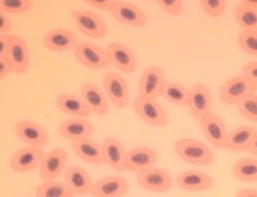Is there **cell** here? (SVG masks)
I'll return each instance as SVG.
<instances>
[{"label":"cell","mask_w":257,"mask_h":197,"mask_svg":"<svg viewBox=\"0 0 257 197\" xmlns=\"http://www.w3.org/2000/svg\"><path fill=\"white\" fill-rule=\"evenodd\" d=\"M175 151L181 160L193 165L212 164L214 154L205 143L193 138H181L175 143Z\"/></svg>","instance_id":"1"},{"label":"cell","mask_w":257,"mask_h":197,"mask_svg":"<svg viewBox=\"0 0 257 197\" xmlns=\"http://www.w3.org/2000/svg\"><path fill=\"white\" fill-rule=\"evenodd\" d=\"M72 51L75 59L89 69L101 70L110 65L105 50L93 43L85 41L77 42Z\"/></svg>","instance_id":"2"},{"label":"cell","mask_w":257,"mask_h":197,"mask_svg":"<svg viewBox=\"0 0 257 197\" xmlns=\"http://www.w3.org/2000/svg\"><path fill=\"white\" fill-rule=\"evenodd\" d=\"M6 58L10 64L11 71L17 74L27 72L30 64V54L26 41L18 35H9Z\"/></svg>","instance_id":"3"},{"label":"cell","mask_w":257,"mask_h":197,"mask_svg":"<svg viewBox=\"0 0 257 197\" xmlns=\"http://www.w3.org/2000/svg\"><path fill=\"white\" fill-rule=\"evenodd\" d=\"M134 110L143 122L151 126L163 127L168 123V116L165 109L151 98L138 97L134 102Z\"/></svg>","instance_id":"4"},{"label":"cell","mask_w":257,"mask_h":197,"mask_svg":"<svg viewBox=\"0 0 257 197\" xmlns=\"http://www.w3.org/2000/svg\"><path fill=\"white\" fill-rule=\"evenodd\" d=\"M102 84L105 94L115 107H127L130 104V87L122 75L115 71H107L102 77Z\"/></svg>","instance_id":"5"},{"label":"cell","mask_w":257,"mask_h":197,"mask_svg":"<svg viewBox=\"0 0 257 197\" xmlns=\"http://www.w3.org/2000/svg\"><path fill=\"white\" fill-rule=\"evenodd\" d=\"M137 183L143 190L163 193L170 190L172 178L167 170L152 166L137 172Z\"/></svg>","instance_id":"6"},{"label":"cell","mask_w":257,"mask_h":197,"mask_svg":"<svg viewBox=\"0 0 257 197\" xmlns=\"http://www.w3.org/2000/svg\"><path fill=\"white\" fill-rule=\"evenodd\" d=\"M67 152L63 148H55L44 153L39 165L40 177L43 181L55 180L66 170Z\"/></svg>","instance_id":"7"},{"label":"cell","mask_w":257,"mask_h":197,"mask_svg":"<svg viewBox=\"0 0 257 197\" xmlns=\"http://www.w3.org/2000/svg\"><path fill=\"white\" fill-rule=\"evenodd\" d=\"M72 19L81 32L93 39H100L108 33L105 22L98 14L86 10L72 11Z\"/></svg>","instance_id":"8"},{"label":"cell","mask_w":257,"mask_h":197,"mask_svg":"<svg viewBox=\"0 0 257 197\" xmlns=\"http://www.w3.org/2000/svg\"><path fill=\"white\" fill-rule=\"evenodd\" d=\"M113 18L118 23L131 27H145L148 23V17L145 11L138 6L123 0H116L110 10Z\"/></svg>","instance_id":"9"},{"label":"cell","mask_w":257,"mask_h":197,"mask_svg":"<svg viewBox=\"0 0 257 197\" xmlns=\"http://www.w3.org/2000/svg\"><path fill=\"white\" fill-rule=\"evenodd\" d=\"M109 63L124 73H133L137 69L138 59L132 49L120 42H112L105 49Z\"/></svg>","instance_id":"10"},{"label":"cell","mask_w":257,"mask_h":197,"mask_svg":"<svg viewBox=\"0 0 257 197\" xmlns=\"http://www.w3.org/2000/svg\"><path fill=\"white\" fill-rule=\"evenodd\" d=\"M257 87L244 77H233L228 79L220 89L221 101L226 105H236L245 96L256 93Z\"/></svg>","instance_id":"11"},{"label":"cell","mask_w":257,"mask_h":197,"mask_svg":"<svg viewBox=\"0 0 257 197\" xmlns=\"http://www.w3.org/2000/svg\"><path fill=\"white\" fill-rule=\"evenodd\" d=\"M187 107L195 120L198 122L210 112H212V97L207 85L198 83L190 89Z\"/></svg>","instance_id":"12"},{"label":"cell","mask_w":257,"mask_h":197,"mask_svg":"<svg viewBox=\"0 0 257 197\" xmlns=\"http://www.w3.org/2000/svg\"><path fill=\"white\" fill-rule=\"evenodd\" d=\"M15 134L27 146L42 148L49 141V135L45 128L33 120L19 121L15 124Z\"/></svg>","instance_id":"13"},{"label":"cell","mask_w":257,"mask_h":197,"mask_svg":"<svg viewBox=\"0 0 257 197\" xmlns=\"http://www.w3.org/2000/svg\"><path fill=\"white\" fill-rule=\"evenodd\" d=\"M199 123L201 131L210 145L217 149L224 148L228 133L224 121L215 113L210 112L209 115L199 121Z\"/></svg>","instance_id":"14"},{"label":"cell","mask_w":257,"mask_h":197,"mask_svg":"<svg viewBox=\"0 0 257 197\" xmlns=\"http://www.w3.org/2000/svg\"><path fill=\"white\" fill-rule=\"evenodd\" d=\"M165 74L160 66H150L143 71L139 82V97L156 100L161 96Z\"/></svg>","instance_id":"15"},{"label":"cell","mask_w":257,"mask_h":197,"mask_svg":"<svg viewBox=\"0 0 257 197\" xmlns=\"http://www.w3.org/2000/svg\"><path fill=\"white\" fill-rule=\"evenodd\" d=\"M43 155V150L39 147H25L11 156L10 167L15 172H29L39 167Z\"/></svg>","instance_id":"16"},{"label":"cell","mask_w":257,"mask_h":197,"mask_svg":"<svg viewBox=\"0 0 257 197\" xmlns=\"http://www.w3.org/2000/svg\"><path fill=\"white\" fill-rule=\"evenodd\" d=\"M176 182L183 191L202 192L213 186L214 179L200 170H186L179 173Z\"/></svg>","instance_id":"17"},{"label":"cell","mask_w":257,"mask_h":197,"mask_svg":"<svg viewBox=\"0 0 257 197\" xmlns=\"http://www.w3.org/2000/svg\"><path fill=\"white\" fill-rule=\"evenodd\" d=\"M157 161V153L149 147H136L126 152L125 170L139 172L143 169L152 167Z\"/></svg>","instance_id":"18"},{"label":"cell","mask_w":257,"mask_h":197,"mask_svg":"<svg viewBox=\"0 0 257 197\" xmlns=\"http://www.w3.org/2000/svg\"><path fill=\"white\" fill-rule=\"evenodd\" d=\"M128 187L130 184L125 178L108 176L97 180L90 193L95 197H120L127 193Z\"/></svg>","instance_id":"19"},{"label":"cell","mask_w":257,"mask_h":197,"mask_svg":"<svg viewBox=\"0 0 257 197\" xmlns=\"http://www.w3.org/2000/svg\"><path fill=\"white\" fill-rule=\"evenodd\" d=\"M42 43L51 52L62 53L73 49L77 43V36L69 29L55 28L43 36Z\"/></svg>","instance_id":"20"},{"label":"cell","mask_w":257,"mask_h":197,"mask_svg":"<svg viewBox=\"0 0 257 197\" xmlns=\"http://www.w3.org/2000/svg\"><path fill=\"white\" fill-rule=\"evenodd\" d=\"M72 149L79 158L88 164H104V153L102 145L93 140L90 137L72 141Z\"/></svg>","instance_id":"21"},{"label":"cell","mask_w":257,"mask_h":197,"mask_svg":"<svg viewBox=\"0 0 257 197\" xmlns=\"http://www.w3.org/2000/svg\"><path fill=\"white\" fill-rule=\"evenodd\" d=\"M81 96L85 102L90 113L96 116L105 117L108 115L109 106L102 90L94 83L87 82L81 88Z\"/></svg>","instance_id":"22"},{"label":"cell","mask_w":257,"mask_h":197,"mask_svg":"<svg viewBox=\"0 0 257 197\" xmlns=\"http://www.w3.org/2000/svg\"><path fill=\"white\" fill-rule=\"evenodd\" d=\"M94 125L86 118H73L66 120L59 126V134L68 140H79L90 137L94 134Z\"/></svg>","instance_id":"23"},{"label":"cell","mask_w":257,"mask_h":197,"mask_svg":"<svg viewBox=\"0 0 257 197\" xmlns=\"http://www.w3.org/2000/svg\"><path fill=\"white\" fill-rule=\"evenodd\" d=\"M65 183L74 195H86L90 193L94 184L88 172L78 165L70 166L65 171Z\"/></svg>","instance_id":"24"},{"label":"cell","mask_w":257,"mask_h":197,"mask_svg":"<svg viewBox=\"0 0 257 197\" xmlns=\"http://www.w3.org/2000/svg\"><path fill=\"white\" fill-rule=\"evenodd\" d=\"M255 138H257V131L255 127L248 125L236 127L227 133L224 149H227L231 152H243L250 145V142Z\"/></svg>","instance_id":"25"},{"label":"cell","mask_w":257,"mask_h":197,"mask_svg":"<svg viewBox=\"0 0 257 197\" xmlns=\"http://www.w3.org/2000/svg\"><path fill=\"white\" fill-rule=\"evenodd\" d=\"M56 106L60 112L74 118H87L90 113L82 96L64 93L57 96Z\"/></svg>","instance_id":"26"},{"label":"cell","mask_w":257,"mask_h":197,"mask_svg":"<svg viewBox=\"0 0 257 197\" xmlns=\"http://www.w3.org/2000/svg\"><path fill=\"white\" fill-rule=\"evenodd\" d=\"M102 149L104 153V164L109 165L115 171H124L126 151L122 142L116 138L109 137L104 139L102 143Z\"/></svg>","instance_id":"27"},{"label":"cell","mask_w":257,"mask_h":197,"mask_svg":"<svg viewBox=\"0 0 257 197\" xmlns=\"http://www.w3.org/2000/svg\"><path fill=\"white\" fill-rule=\"evenodd\" d=\"M232 175L236 179L246 183H254L257 180V161L255 157H243L232 165Z\"/></svg>","instance_id":"28"},{"label":"cell","mask_w":257,"mask_h":197,"mask_svg":"<svg viewBox=\"0 0 257 197\" xmlns=\"http://www.w3.org/2000/svg\"><path fill=\"white\" fill-rule=\"evenodd\" d=\"M188 95H190V90L177 82L165 81L161 92L162 97L176 106H187Z\"/></svg>","instance_id":"29"},{"label":"cell","mask_w":257,"mask_h":197,"mask_svg":"<svg viewBox=\"0 0 257 197\" xmlns=\"http://www.w3.org/2000/svg\"><path fill=\"white\" fill-rule=\"evenodd\" d=\"M36 195L38 197H72L74 194L65 182L48 180L36 187Z\"/></svg>","instance_id":"30"},{"label":"cell","mask_w":257,"mask_h":197,"mask_svg":"<svg viewBox=\"0 0 257 197\" xmlns=\"http://www.w3.org/2000/svg\"><path fill=\"white\" fill-rule=\"evenodd\" d=\"M235 19L242 30L257 29V6L238 5L235 9Z\"/></svg>","instance_id":"31"},{"label":"cell","mask_w":257,"mask_h":197,"mask_svg":"<svg viewBox=\"0 0 257 197\" xmlns=\"http://www.w3.org/2000/svg\"><path fill=\"white\" fill-rule=\"evenodd\" d=\"M238 45L247 55L257 56V29L241 30L238 36Z\"/></svg>","instance_id":"32"},{"label":"cell","mask_w":257,"mask_h":197,"mask_svg":"<svg viewBox=\"0 0 257 197\" xmlns=\"http://www.w3.org/2000/svg\"><path fill=\"white\" fill-rule=\"evenodd\" d=\"M239 113L246 120L251 122L257 121V96L256 93L250 94L242 98L240 102L236 104Z\"/></svg>","instance_id":"33"},{"label":"cell","mask_w":257,"mask_h":197,"mask_svg":"<svg viewBox=\"0 0 257 197\" xmlns=\"http://www.w3.org/2000/svg\"><path fill=\"white\" fill-rule=\"evenodd\" d=\"M33 6V0H0V11L9 14L27 12Z\"/></svg>","instance_id":"34"},{"label":"cell","mask_w":257,"mask_h":197,"mask_svg":"<svg viewBox=\"0 0 257 197\" xmlns=\"http://www.w3.org/2000/svg\"><path fill=\"white\" fill-rule=\"evenodd\" d=\"M226 0H200L202 10L212 19L221 18L226 10Z\"/></svg>","instance_id":"35"},{"label":"cell","mask_w":257,"mask_h":197,"mask_svg":"<svg viewBox=\"0 0 257 197\" xmlns=\"http://www.w3.org/2000/svg\"><path fill=\"white\" fill-rule=\"evenodd\" d=\"M161 9L171 17H178L184 9V0H156Z\"/></svg>","instance_id":"36"},{"label":"cell","mask_w":257,"mask_h":197,"mask_svg":"<svg viewBox=\"0 0 257 197\" xmlns=\"http://www.w3.org/2000/svg\"><path fill=\"white\" fill-rule=\"evenodd\" d=\"M242 77H244L248 82H251L254 86L257 87V62L252 60L243 65L242 67Z\"/></svg>","instance_id":"37"},{"label":"cell","mask_w":257,"mask_h":197,"mask_svg":"<svg viewBox=\"0 0 257 197\" xmlns=\"http://www.w3.org/2000/svg\"><path fill=\"white\" fill-rule=\"evenodd\" d=\"M84 2L89 6L97 8V9L111 10L116 0H84Z\"/></svg>","instance_id":"38"},{"label":"cell","mask_w":257,"mask_h":197,"mask_svg":"<svg viewBox=\"0 0 257 197\" xmlns=\"http://www.w3.org/2000/svg\"><path fill=\"white\" fill-rule=\"evenodd\" d=\"M12 21L7 13L0 11V34H6L12 29Z\"/></svg>","instance_id":"39"},{"label":"cell","mask_w":257,"mask_h":197,"mask_svg":"<svg viewBox=\"0 0 257 197\" xmlns=\"http://www.w3.org/2000/svg\"><path fill=\"white\" fill-rule=\"evenodd\" d=\"M11 72V67L8 59L5 57H0V80L5 79L8 74Z\"/></svg>","instance_id":"40"},{"label":"cell","mask_w":257,"mask_h":197,"mask_svg":"<svg viewBox=\"0 0 257 197\" xmlns=\"http://www.w3.org/2000/svg\"><path fill=\"white\" fill-rule=\"evenodd\" d=\"M8 41H9V35H0V57L6 56Z\"/></svg>","instance_id":"41"},{"label":"cell","mask_w":257,"mask_h":197,"mask_svg":"<svg viewBox=\"0 0 257 197\" xmlns=\"http://www.w3.org/2000/svg\"><path fill=\"white\" fill-rule=\"evenodd\" d=\"M237 196L241 197H256L257 192L255 188H243V190H240L237 193Z\"/></svg>","instance_id":"42"},{"label":"cell","mask_w":257,"mask_h":197,"mask_svg":"<svg viewBox=\"0 0 257 197\" xmlns=\"http://www.w3.org/2000/svg\"><path fill=\"white\" fill-rule=\"evenodd\" d=\"M245 151H247V152L250 153L251 155H253L254 157L257 155V138H255L254 140H252L250 142V145L247 146Z\"/></svg>","instance_id":"43"},{"label":"cell","mask_w":257,"mask_h":197,"mask_svg":"<svg viewBox=\"0 0 257 197\" xmlns=\"http://www.w3.org/2000/svg\"><path fill=\"white\" fill-rule=\"evenodd\" d=\"M240 4L250 5V6H257V0H240Z\"/></svg>","instance_id":"44"}]
</instances>
